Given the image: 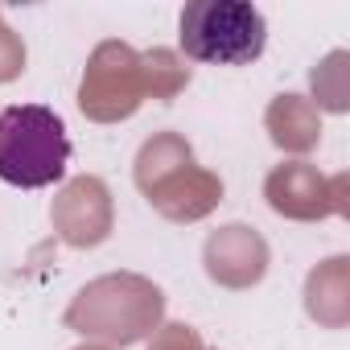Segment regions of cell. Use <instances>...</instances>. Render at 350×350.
<instances>
[{"label": "cell", "instance_id": "6da1fadb", "mask_svg": "<svg viewBox=\"0 0 350 350\" xmlns=\"http://www.w3.org/2000/svg\"><path fill=\"white\" fill-rule=\"evenodd\" d=\"M66 329L99 346H136L165 325V293L140 272H107L75 293L62 313Z\"/></svg>", "mask_w": 350, "mask_h": 350}, {"label": "cell", "instance_id": "7a4b0ae2", "mask_svg": "<svg viewBox=\"0 0 350 350\" xmlns=\"http://www.w3.org/2000/svg\"><path fill=\"white\" fill-rule=\"evenodd\" d=\"M70 165V136L58 111L42 103L0 107V182L42 190L62 182Z\"/></svg>", "mask_w": 350, "mask_h": 350}, {"label": "cell", "instance_id": "3957f363", "mask_svg": "<svg viewBox=\"0 0 350 350\" xmlns=\"http://www.w3.org/2000/svg\"><path fill=\"white\" fill-rule=\"evenodd\" d=\"M268 46V21L247 0H194L182 9V50L194 62L247 66Z\"/></svg>", "mask_w": 350, "mask_h": 350}, {"label": "cell", "instance_id": "277c9868", "mask_svg": "<svg viewBox=\"0 0 350 350\" xmlns=\"http://www.w3.org/2000/svg\"><path fill=\"white\" fill-rule=\"evenodd\" d=\"M144 66L140 50L128 42H99L87 58L83 83H79V107L95 124H120L140 111L144 103Z\"/></svg>", "mask_w": 350, "mask_h": 350}, {"label": "cell", "instance_id": "5b68a950", "mask_svg": "<svg viewBox=\"0 0 350 350\" xmlns=\"http://www.w3.org/2000/svg\"><path fill=\"white\" fill-rule=\"evenodd\" d=\"M264 198L280 219H293V223L346 215V173L325 178L309 161H284L264 178Z\"/></svg>", "mask_w": 350, "mask_h": 350}, {"label": "cell", "instance_id": "8992f818", "mask_svg": "<svg viewBox=\"0 0 350 350\" xmlns=\"http://www.w3.org/2000/svg\"><path fill=\"white\" fill-rule=\"evenodd\" d=\"M50 223L58 231L62 243L70 247H99L111 231H116V202L103 178L95 173H83V178H70L54 206H50Z\"/></svg>", "mask_w": 350, "mask_h": 350}, {"label": "cell", "instance_id": "52a82bcc", "mask_svg": "<svg viewBox=\"0 0 350 350\" xmlns=\"http://www.w3.org/2000/svg\"><path fill=\"white\" fill-rule=\"evenodd\" d=\"M268 260H272L268 239L247 223H227L211 231L202 243V268L219 288H235V293L256 288L268 276Z\"/></svg>", "mask_w": 350, "mask_h": 350}, {"label": "cell", "instance_id": "ba28073f", "mask_svg": "<svg viewBox=\"0 0 350 350\" xmlns=\"http://www.w3.org/2000/svg\"><path fill=\"white\" fill-rule=\"evenodd\" d=\"M148 202L169 223H198L223 202V178L211 173V169H202V165H186L178 173H169V178L148 194Z\"/></svg>", "mask_w": 350, "mask_h": 350}, {"label": "cell", "instance_id": "9c48e42d", "mask_svg": "<svg viewBox=\"0 0 350 350\" xmlns=\"http://www.w3.org/2000/svg\"><path fill=\"white\" fill-rule=\"evenodd\" d=\"M305 313L325 329L350 321V256H334L305 276Z\"/></svg>", "mask_w": 350, "mask_h": 350}, {"label": "cell", "instance_id": "30bf717a", "mask_svg": "<svg viewBox=\"0 0 350 350\" xmlns=\"http://www.w3.org/2000/svg\"><path fill=\"white\" fill-rule=\"evenodd\" d=\"M264 128L280 152H313L321 140V111L305 95H276L264 111Z\"/></svg>", "mask_w": 350, "mask_h": 350}, {"label": "cell", "instance_id": "8fae6325", "mask_svg": "<svg viewBox=\"0 0 350 350\" xmlns=\"http://www.w3.org/2000/svg\"><path fill=\"white\" fill-rule=\"evenodd\" d=\"M186 165H194L190 140H186L182 132H157V136H148V140L140 144L132 178H136L140 194L148 198V194L169 178V173H178V169H186Z\"/></svg>", "mask_w": 350, "mask_h": 350}, {"label": "cell", "instance_id": "7c38bea8", "mask_svg": "<svg viewBox=\"0 0 350 350\" xmlns=\"http://www.w3.org/2000/svg\"><path fill=\"white\" fill-rule=\"evenodd\" d=\"M140 66H144V95H148V99L169 103L173 95H182V91L190 87V66L173 54V50H165V46L144 50V54H140Z\"/></svg>", "mask_w": 350, "mask_h": 350}, {"label": "cell", "instance_id": "4fadbf2b", "mask_svg": "<svg viewBox=\"0 0 350 350\" xmlns=\"http://www.w3.org/2000/svg\"><path fill=\"white\" fill-rule=\"evenodd\" d=\"M346 50H334L325 54L313 70H309V87H313V107H325V111H346L350 107V83H346Z\"/></svg>", "mask_w": 350, "mask_h": 350}, {"label": "cell", "instance_id": "5bb4252c", "mask_svg": "<svg viewBox=\"0 0 350 350\" xmlns=\"http://www.w3.org/2000/svg\"><path fill=\"white\" fill-rule=\"evenodd\" d=\"M148 350H211V346L198 338L194 325H186V321H165V325L152 334Z\"/></svg>", "mask_w": 350, "mask_h": 350}, {"label": "cell", "instance_id": "9a60e30c", "mask_svg": "<svg viewBox=\"0 0 350 350\" xmlns=\"http://www.w3.org/2000/svg\"><path fill=\"white\" fill-rule=\"evenodd\" d=\"M21 70H25V42L21 33L9 29L5 13H0V83H13Z\"/></svg>", "mask_w": 350, "mask_h": 350}, {"label": "cell", "instance_id": "2e32d148", "mask_svg": "<svg viewBox=\"0 0 350 350\" xmlns=\"http://www.w3.org/2000/svg\"><path fill=\"white\" fill-rule=\"evenodd\" d=\"M75 350H111V346H99V342H87V346H75Z\"/></svg>", "mask_w": 350, "mask_h": 350}]
</instances>
